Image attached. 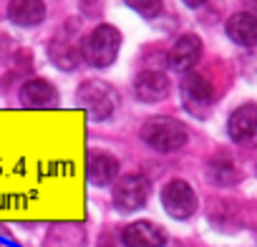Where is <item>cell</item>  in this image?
<instances>
[{
	"instance_id": "cell-1",
	"label": "cell",
	"mask_w": 257,
	"mask_h": 247,
	"mask_svg": "<svg viewBox=\"0 0 257 247\" xmlns=\"http://www.w3.org/2000/svg\"><path fill=\"white\" fill-rule=\"evenodd\" d=\"M78 108L86 111L91 121H108L118 108V93L103 81H83L76 91Z\"/></svg>"
},
{
	"instance_id": "cell-3",
	"label": "cell",
	"mask_w": 257,
	"mask_h": 247,
	"mask_svg": "<svg viewBox=\"0 0 257 247\" xmlns=\"http://www.w3.org/2000/svg\"><path fill=\"white\" fill-rule=\"evenodd\" d=\"M118 48H121V33L113 26L101 23L83 41V61H88L93 68H106L116 61Z\"/></svg>"
},
{
	"instance_id": "cell-8",
	"label": "cell",
	"mask_w": 257,
	"mask_h": 247,
	"mask_svg": "<svg viewBox=\"0 0 257 247\" xmlns=\"http://www.w3.org/2000/svg\"><path fill=\"white\" fill-rule=\"evenodd\" d=\"M229 139L239 147H257V106L254 103H242L239 108L232 111L227 121Z\"/></svg>"
},
{
	"instance_id": "cell-16",
	"label": "cell",
	"mask_w": 257,
	"mask_h": 247,
	"mask_svg": "<svg viewBox=\"0 0 257 247\" xmlns=\"http://www.w3.org/2000/svg\"><path fill=\"white\" fill-rule=\"evenodd\" d=\"M209 179L214 184H232V182H237V169L227 157H217L209 164Z\"/></svg>"
},
{
	"instance_id": "cell-19",
	"label": "cell",
	"mask_w": 257,
	"mask_h": 247,
	"mask_svg": "<svg viewBox=\"0 0 257 247\" xmlns=\"http://www.w3.org/2000/svg\"><path fill=\"white\" fill-rule=\"evenodd\" d=\"M244 6H247V8L252 11V16L257 18V0H244Z\"/></svg>"
},
{
	"instance_id": "cell-15",
	"label": "cell",
	"mask_w": 257,
	"mask_h": 247,
	"mask_svg": "<svg viewBox=\"0 0 257 247\" xmlns=\"http://www.w3.org/2000/svg\"><path fill=\"white\" fill-rule=\"evenodd\" d=\"M8 18L21 28H33V26L43 23L46 3L43 0H11L8 3Z\"/></svg>"
},
{
	"instance_id": "cell-14",
	"label": "cell",
	"mask_w": 257,
	"mask_h": 247,
	"mask_svg": "<svg viewBox=\"0 0 257 247\" xmlns=\"http://www.w3.org/2000/svg\"><path fill=\"white\" fill-rule=\"evenodd\" d=\"M224 31H227L229 41L242 46V48H254L257 46V18L252 13H234L227 21Z\"/></svg>"
},
{
	"instance_id": "cell-10",
	"label": "cell",
	"mask_w": 257,
	"mask_h": 247,
	"mask_svg": "<svg viewBox=\"0 0 257 247\" xmlns=\"http://www.w3.org/2000/svg\"><path fill=\"white\" fill-rule=\"evenodd\" d=\"M121 242L126 247H164L167 234L154 222L139 219V222H132L121 229Z\"/></svg>"
},
{
	"instance_id": "cell-9",
	"label": "cell",
	"mask_w": 257,
	"mask_h": 247,
	"mask_svg": "<svg viewBox=\"0 0 257 247\" xmlns=\"http://www.w3.org/2000/svg\"><path fill=\"white\" fill-rule=\"evenodd\" d=\"M86 179L93 187H106L118 179V159L108 152H88L86 154Z\"/></svg>"
},
{
	"instance_id": "cell-13",
	"label": "cell",
	"mask_w": 257,
	"mask_h": 247,
	"mask_svg": "<svg viewBox=\"0 0 257 247\" xmlns=\"http://www.w3.org/2000/svg\"><path fill=\"white\" fill-rule=\"evenodd\" d=\"M21 103L26 108H53L58 106V91L53 88V83L43 81V78H31L21 86Z\"/></svg>"
},
{
	"instance_id": "cell-2",
	"label": "cell",
	"mask_w": 257,
	"mask_h": 247,
	"mask_svg": "<svg viewBox=\"0 0 257 247\" xmlns=\"http://www.w3.org/2000/svg\"><path fill=\"white\" fill-rule=\"evenodd\" d=\"M142 139L152 149L169 154L187 144V127L172 116H154L142 127Z\"/></svg>"
},
{
	"instance_id": "cell-4",
	"label": "cell",
	"mask_w": 257,
	"mask_h": 247,
	"mask_svg": "<svg viewBox=\"0 0 257 247\" xmlns=\"http://www.w3.org/2000/svg\"><path fill=\"white\" fill-rule=\"evenodd\" d=\"M48 53H51V61L58 68H63V71H73L83 61V41H81L78 23L76 21H68L53 36V41L48 46Z\"/></svg>"
},
{
	"instance_id": "cell-6",
	"label": "cell",
	"mask_w": 257,
	"mask_h": 247,
	"mask_svg": "<svg viewBox=\"0 0 257 247\" xmlns=\"http://www.w3.org/2000/svg\"><path fill=\"white\" fill-rule=\"evenodd\" d=\"M214 86L212 81L199 73V71H189L182 81V101H184V108L192 113V116H207L212 103H214Z\"/></svg>"
},
{
	"instance_id": "cell-12",
	"label": "cell",
	"mask_w": 257,
	"mask_h": 247,
	"mask_svg": "<svg viewBox=\"0 0 257 247\" xmlns=\"http://www.w3.org/2000/svg\"><path fill=\"white\" fill-rule=\"evenodd\" d=\"M134 91H137V98L144 101V103H157V101H164L167 93H169V78L167 73L162 71H142L137 78H134Z\"/></svg>"
},
{
	"instance_id": "cell-11",
	"label": "cell",
	"mask_w": 257,
	"mask_h": 247,
	"mask_svg": "<svg viewBox=\"0 0 257 247\" xmlns=\"http://www.w3.org/2000/svg\"><path fill=\"white\" fill-rule=\"evenodd\" d=\"M202 58V41L197 36H182L169 51V68L189 73Z\"/></svg>"
},
{
	"instance_id": "cell-18",
	"label": "cell",
	"mask_w": 257,
	"mask_h": 247,
	"mask_svg": "<svg viewBox=\"0 0 257 247\" xmlns=\"http://www.w3.org/2000/svg\"><path fill=\"white\" fill-rule=\"evenodd\" d=\"M182 3H184V6H189V8H202V6L207 3V0H182Z\"/></svg>"
},
{
	"instance_id": "cell-5",
	"label": "cell",
	"mask_w": 257,
	"mask_h": 247,
	"mask_svg": "<svg viewBox=\"0 0 257 247\" xmlns=\"http://www.w3.org/2000/svg\"><path fill=\"white\" fill-rule=\"evenodd\" d=\"M113 207L123 214H132L142 209L149 199V179L144 174H123L113 184Z\"/></svg>"
},
{
	"instance_id": "cell-17",
	"label": "cell",
	"mask_w": 257,
	"mask_h": 247,
	"mask_svg": "<svg viewBox=\"0 0 257 247\" xmlns=\"http://www.w3.org/2000/svg\"><path fill=\"white\" fill-rule=\"evenodd\" d=\"M123 3L144 18H157L164 8V0H123Z\"/></svg>"
},
{
	"instance_id": "cell-7",
	"label": "cell",
	"mask_w": 257,
	"mask_h": 247,
	"mask_svg": "<svg viewBox=\"0 0 257 247\" xmlns=\"http://www.w3.org/2000/svg\"><path fill=\"white\" fill-rule=\"evenodd\" d=\"M162 204L169 217L174 219H189L197 212V194L189 182L172 179L162 187Z\"/></svg>"
}]
</instances>
